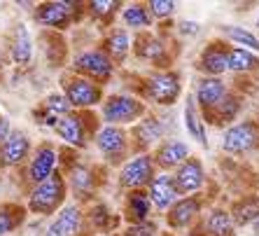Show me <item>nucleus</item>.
Listing matches in <instances>:
<instances>
[{"label":"nucleus","instance_id":"25","mask_svg":"<svg viewBox=\"0 0 259 236\" xmlns=\"http://www.w3.org/2000/svg\"><path fill=\"white\" fill-rule=\"evenodd\" d=\"M161 124L154 117H147V120L140 122V127L136 129V136H138L140 143H154L157 138H161Z\"/></svg>","mask_w":259,"mask_h":236},{"label":"nucleus","instance_id":"16","mask_svg":"<svg viewBox=\"0 0 259 236\" xmlns=\"http://www.w3.org/2000/svg\"><path fill=\"white\" fill-rule=\"evenodd\" d=\"M28 154V138L24 133H10L3 145V164L5 166H14Z\"/></svg>","mask_w":259,"mask_h":236},{"label":"nucleus","instance_id":"12","mask_svg":"<svg viewBox=\"0 0 259 236\" xmlns=\"http://www.w3.org/2000/svg\"><path fill=\"white\" fill-rule=\"evenodd\" d=\"M79 224H82V213L75 206H68L59 213V218L49 227L47 236H75L79 231Z\"/></svg>","mask_w":259,"mask_h":236},{"label":"nucleus","instance_id":"4","mask_svg":"<svg viewBox=\"0 0 259 236\" xmlns=\"http://www.w3.org/2000/svg\"><path fill=\"white\" fill-rule=\"evenodd\" d=\"M180 94V80L173 73H157L147 80V96L157 103L168 105Z\"/></svg>","mask_w":259,"mask_h":236},{"label":"nucleus","instance_id":"33","mask_svg":"<svg viewBox=\"0 0 259 236\" xmlns=\"http://www.w3.org/2000/svg\"><path fill=\"white\" fill-rule=\"evenodd\" d=\"M217 112H220V120L222 122L234 120V115L238 112V101L236 98H224L222 103L217 105Z\"/></svg>","mask_w":259,"mask_h":236},{"label":"nucleus","instance_id":"42","mask_svg":"<svg viewBox=\"0 0 259 236\" xmlns=\"http://www.w3.org/2000/svg\"><path fill=\"white\" fill-rule=\"evenodd\" d=\"M257 26H259V21H257Z\"/></svg>","mask_w":259,"mask_h":236},{"label":"nucleus","instance_id":"19","mask_svg":"<svg viewBox=\"0 0 259 236\" xmlns=\"http://www.w3.org/2000/svg\"><path fill=\"white\" fill-rule=\"evenodd\" d=\"M196 211H199V201L196 199L178 201V204L173 206V211H170V215H168V222L173 224V227H185V224L194 218V213Z\"/></svg>","mask_w":259,"mask_h":236},{"label":"nucleus","instance_id":"15","mask_svg":"<svg viewBox=\"0 0 259 236\" xmlns=\"http://www.w3.org/2000/svg\"><path fill=\"white\" fill-rule=\"evenodd\" d=\"M54 129L61 138L66 140V143H70V145H77V147L84 145V127H82V122L77 117H72V115L61 117L54 124Z\"/></svg>","mask_w":259,"mask_h":236},{"label":"nucleus","instance_id":"29","mask_svg":"<svg viewBox=\"0 0 259 236\" xmlns=\"http://www.w3.org/2000/svg\"><path fill=\"white\" fill-rule=\"evenodd\" d=\"M108 49L115 59H124V54L128 52V35L124 30H115V33L108 37Z\"/></svg>","mask_w":259,"mask_h":236},{"label":"nucleus","instance_id":"27","mask_svg":"<svg viewBox=\"0 0 259 236\" xmlns=\"http://www.w3.org/2000/svg\"><path fill=\"white\" fill-rule=\"evenodd\" d=\"M138 54L143 56V59H150V61H161L166 52H163V45L159 43L157 37H145L138 47Z\"/></svg>","mask_w":259,"mask_h":236},{"label":"nucleus","instance_id":"36","mask_svg":"<svg viewBox=\"0 0 259 236\" xmlns=\"http://www.w3.org/2000/svg\"><path fill=\"white\" fill-rule=\"evenodd\" d=\"M72 182H75V187L79 189H87L91 185V176L87 169H75V173H72Z\"/></svg>","mask_w":259,"mask_h":236},{"label":"nucleus","instance_id":"39","mask_svg":"<svg viewBox=\"0 0 259 236\" xmlns=\"http://www.w3.org/2000/svg\"><path fill=\"white\" fill-rule=\"evenodd\" d=\"M199 30V24H194V21H185L182 24V33H196Z\"/></svg>","mask_w":259,"mask_h":236},{"label":"nucleus","instance_id":"2","mask_svg":"<svg viewBox=\"0 0 259 236\" xmlns=\"http://www.w3.org/2000/svg\"><path fill=\"white\" fill-rule=\"evenodd\" d=\"M140 115H143V105H140V101H136L131 96H112L103 108V117L110 122V127L133 122Z\"/></svg>","mask_w":259,"mask_h":236},{"label":"nucleus","instance_id":"7","mask_svg":"<svg viewBox=\"0 0 259 236\" xmlns=\"http://www.w3.org/2000/svg\"><path fill=\"white\" fill-rule=\"evenodd\" d=\"M75 68L87 75H91V77H96V80H108L110 73H112V63H110V59L105 54H101V52H84L82 56H77Z\"/></svg>","mask_w":259,"mask_h":236},{"label":"nucleus","instance_id":"34","mask_svg":"<svg viewBox=\"0 0 259 236\" xmlns=\"http://www.w3.org/2000/svg\"><path fill=\"white\" fill-rule=\"evenodd\" d=\"M150 10H152V14H157V17H168V14H173L175 3H170V0H152Z\"/></svg>","mask_w":259,"mask_h":236},{"label":"nucleus","instance_id":"20","mask_svg":"<svg viewBox=\"0 0 259 236\" xmlns=\"http://www.w3.org/2000/svg\"><path fill=\"white\" fill-rule=\"evenodd\" d=\"M30 54H33V47H30V35L26 26H17V33H14V47H12V56L17 63H28Z\"/></svg>","mask_w":259,"mask_h":236},{"label":"nucleus","instance_id":"21","mask_svg":"<svg viewBox=\"0 0 259 236\" xmlns=\"http://www.w3.org/2000/svg\"><path fill=\"white\" fill-rule=\"evenodd\" d=\"M257 63H259L257 56H252L250 52H245V49H231L229 54H227V68L236 70V73L250 70V68H254Z\"/></svg>","mask_w":259,"mask_h":236},{"label":"nucleus","instance_id":"1","mask_svg":"<svg viewBox=\"0 0 259 236\" xmlns=\"http://www.w3.org/2000/svg\"><path fill=\"white\" fill-rule=\"evenodd\" d=\"M63 194H66V185L56 173V176L47 178L33 189V194H30V211L45 213V215L54 213L61 206V201H63Z\"/></svg>","mask_w":259,"mask_h":236},{"label":"nucleus","instance_id":"24","mask_svg":"<svg viewBox=\"0 0 259 236\" xmlns=\"http://www.w3.org/2000/svg\"><path fill=\"white\" fill-rule=\"evenodd\" d=\"M68 108H70V103H68L63 96H49L47 105H45V117H47L45 122L54 127V124L61 120V117H66Z\"/></svg>","mask_w":259,"mask_h":236},{"label":"nucleus","instance_id":"26","mask_svg":"<svg viewBox=\"0 0 259 236\" xmlns=\"http://www.w3.org/2000/svg\"><path fill=\"white\" fill-rule=\"evenodd\" d=\"M124 21L133 28H143V26H150V12L143 5H131L124 10Z\"/></svg>","mask_w":259,"mask_h":236},{"label":"nucleus","instance_id":"17","mask_svg":"<svg viewBox=\"0 0 259 236\" xmlns=\"http://www.w3.org/2000/svg\"><path fill=\"white\" fill-rule=\"evenodd\" d=\"M187 154H189V147L185 145V143H180V140H170V143H166V145L159 150L157 159L159 164H161L163 169H170V166H178V164H185L187 162Z\"/></svg>","mask_w":259,"mask_h":236},{"label":"nucleus","instance_id":"3","mask_svg":"<svg viewBox=\"0 0 259 236\" xmlns=\"http://www.w3.org/2000/svg\"><path fill=\"white\" fill-rule=\"evenodd\" d=\"M257 143H259V131L250 122H243V124L231 127L222 138V147L227 152H247V150H252Z\"/></svg>","mask_w":259,"mask_h":236},{"label":"nucleus","instance_id":"23","mask_svg":"<svg viewBox=\"0 0 259 236\" xmlns=\"http://www.w3.org/2000/svg\"><path fill=\"white\" fill-rule=\"evenodd\" d=\"M231 229H234V224H231V218L229 213L224 211H212L210 218H208V231L215 236H231Z\"/></svg>","mask_w":259,"mask_h":236},{"label":"nucleus","instance_id":"30","mask_svg":"<svg viewBox=\"0 0 259 236\" xmlns=\"http://www.w3.org/2000/svg\"><path fill=\"white\" fill-rule=\"evenodd\" d=\"M234 215H236V220H238L241 224L259 218V201L247 199V201H243V204H238V206L234 208Z\"/></svg>","mask_w":259,"mask_h":236},{"label":"nucleus","instance_id":"35","mask_svg":"<svg viewBox=\"0 0 259 236\" xmlns=\"http://www.w3.org/2000/svg\"><path fill=\"white\" fill-rule=\"evenodd\" d=\"M152 234H154V224L150 222H138L124 231V236H152Z\"/></svg>","mask_w":259,"mask_h":236},{"label":"nucleus","instance_id":"37","mask_svg":"<svg viewBox=\"0 0 259 236\" xmlns=\"http://www.w3.org/2000/svg\"><path fill=\"white\" fill-rule=\"evenodd\" d=\"M89 7L94 14H110V12H115L117 3H91Z\"/></svg>","mask_w":259,"mask_h":236},{"label":"nucleus","instance_id":"11","mask_svg":"<svg viewBox=\"0 0 259 236\" xmlns=\"http://www.w3.org/2000/svg\"><path fill=\"white\" fill-rule=\"evenodd\" d=\"M178 199V187L170 176H157L150 185V201L157 208H168Z\"/></svg>","mask_w":259,"mask_h":236},{"label":"nucleus","instance_id":"41","mask_svg":"<svg viewBox=\"0 0 259 236\" xmlns=\"http://www.w3.org/2000/svg\"><path fill=\"white\" fill-rule=\"evenodd\" d=\"M0 63H3V52H0Z\"/></svg>","mask_w":259,"mask_h":236},{"label":"nucleus","instance_id":"38","mask_svg":"<svg viewBox=\"0 0 259 236\" xmlns=\"http://www.w3.org/2000/svg\"><path fill=\"white\" fill-rule=\"evenodd\" d=\"M7 136H10V122L7 117H0V145H5Z\"/></svg>","mask_w":259,"mask_h":236},{"label":"nucleus","instance_id":"6","mask_svg":"<svg viewBox=\"0 0 259 236\" xmlns=\"http://www.w3.org/2000/svg\"><path fill=\"white\" fill-rule=\"evenodd\" d=\"M152 178V159L147 154L131 159L121 171V185L124 187H143Z\"/></svg>","mask_w":259,"mask_h":236},{"label":"nucleus","instance_id":"13","mask_svg":"<svg viewBox=\"0 0 259 236\" xmlns=\"http://www.w3.org/2000/svg\"><path fill=\"white\" fill-rule=\"evenodd\" d=\"M196 96H199V103L203 105V108H217V105L227 98V87H224L222 80L208 77L199 85Z\"/></svg>","mask_w":259,"mask_h":236},{"label":"nucleus","instance_id":"10","mask_svg":"<svg viewBox=\"0 0 259 236\" xmlns=\"http://www.w3.org/2000/svg\"><path fill=\"white\" fill-rule=\"evenodd\" d=\"M173 180L178 192H194V189H199L203 185V169H201V164L196 159H187L178 169Z\"/></svg>","mask_w":259,"mask_h":236},{"label":"nucleus","instance_id":"9","mask_svg":"<svg viewBox=\"0 0 259 236\" xmlns=\"http://www.w3.org/2000/svg\"><path fill=\"white\" fill-rule=\"evenodd\" d=\"M54 164H56V152L52 145H42L35 152V157L30 162L28 176L33 182H45L47 178L54 176Z\"/></svg>","mask_w":259,"mask_h":236},{"label":"nucleus","instance_id":"14","mask_svg":"<svg viewBox=\"0 0 259 236\" xmlns=\"http://www.w3.org/2000/svg\"><path fill=\"white\" fill-rule=\"evenodd\" d=\"M98 147H101L110 159H115V157H119L121 152H124V147H126V136L117 127H105L98 133Z\"/></svg>","mask_w":259,"mask_h":236},{"label":"nucleus","instance_id":"8","mask_svg":"<svg viewBox=\"0 0 259 236\" xmlns=\"http://www.w3.org/2000/svg\"><path fill=\"white\" fill-rule=\"evenodd\" d=\"M75 3H45L40 10H37V21L45 26H59V28H63V26L70 21L72 12H75Z\"/></svg>","mask_w":259,"mask_h":236},{"label":"nucleus","instance_id":"18","mask_svg":"<svg viewBox=\"0 0 259 236\" xmlns=\"http://www.w3.org/2000/svg\"><path fill=\"white\" fill-rule=\"evenodd\" d=\"M201 68L210 75H220L227 70V52L220 47H208L201 56Z\"/></svg>","mask_w":259,"mask_h":236},{"label":"nucleus","instance_id":"31","mask_svg":"<svg viewBox=\"0 0 259 236\" xmlns=\"http://www.w3.org/2000/svg\"><path fill=\"white\" fill-rule=\"evenodd\" d=\"M17 222H21V213L10 206L3 208V211H0V236H5L7 231H12Z\"/></svg>","mask_w":259,"mask_h":236},{"label":"nucleus","instance_id":"22","mask_svg":"<svg viewBox=\"0 0 259 236\" xmlns=\"http://www.w3.org/2000/svg\"><path fill=\"white\" fill-rule=\"evenodd\" d=\"M150 213V196L143 192H133L128 196V218H133L136 222H143Z\"/></svg>","mask_w":259,"mask_h":236},{"label":"nucleus","instance_id":"40","mask_svg":"<svg viewBox=\"0 0 259 236\" xmlns=\"http://www.w3.org/2000/svg\"><path fill=\"white\" fill-rule=\"evenodd\" d=\"M254 229H257V234H259V222H257V224H254Z\"/></svg>","mask_w":259,"mask_h":236},{"label":"nucleus","instance_id":"5","mask_svg":"<svg viewBox=\"0 0 259 236\" xmlns=\"http://www.w3.org/2000/svg\"><path fill=\"white\" fill-rule=\"evenodd\" d=\"M66 101L75 108H87L101 101V87L89 82V80H72L66 87Z\"/></svg>","mask_w":259,"mask_h":236},{"label":"nucleus","instance_id":"32","mask_svg":"<svg viewBox=\"0 0 259 236\" xmlns=\"http://www.w3.org/2000/svg\"><path fill=\"white\" fill-rule=\"evenodd\" d=\"M224 33H227L231 40H236V43L247 45V47H252L259 52V40L252 35V33H247V30H243V28H224Z\"/></svg>","mask_w":259,"mask_h":236},{"label":"nucleus","instance_id":"28","mask_svg":"<svg viewBox=\"0 0 259 236\" xmlns=\"http://www.w3.org/2000/svg\"><path fill=\"white\" fill-rule=\"evenodd\" d=\"M185 122H187V129L192 133L194 138H199V143L205 145V133H203V127H201V120L196 115V110H194V103L187 101V108H185Z\"/></svg>","mask_w":259,"mask_h":236}]
</instances>
